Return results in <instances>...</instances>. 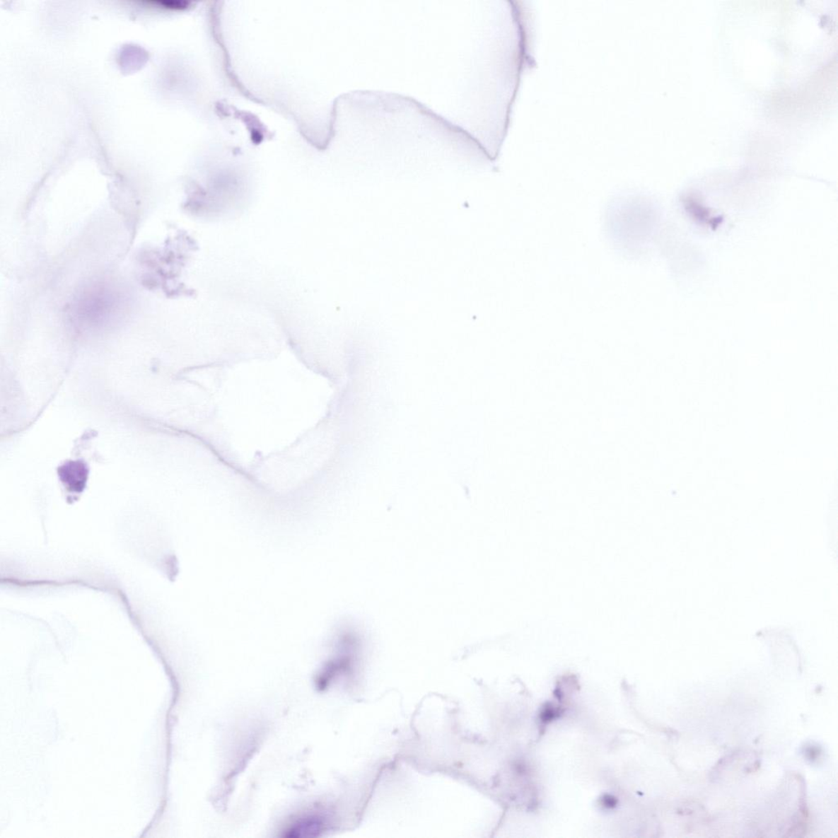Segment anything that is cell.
<instances>
[{"label": "cell", "instance_id": "6da1fadb", "mask_svg": "<svg viewBox=\"0 0 838 838\" xmlns=\"http://www.w3.org/2000/svg\"><path fill=\"white\" fill-rule=\"evenodd\" d=\"M322 820L315 815H307L296 821L287 830L286 837H313L319 836L324 830Z\"/></svg>", "mask_w": 838, "mask_h": 838}]
</instances>
